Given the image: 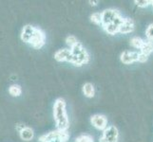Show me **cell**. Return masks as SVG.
<instances>
[{
	"instance_id": "8",
	"label": "cell",
	"mask_w": 153,
	"mask_h": 142,
	"mask_svg": "<svg viewBox=\"0 0 153 142\" xmlns=\"http://www.w3.org/2000/svg\"><path fill=\"white\" fill-rule=\"evenodd\" d=\"M73 58V54L71 49H58L54 54V59L57 62H68L71 63Z\"/></svg>"
},
{
	"instance_id": "23",
	"label": "cell",
	"mask_w": 153,
	"mask_h": 142,
	"mask_svg": "<svg viewBox=\"0 0 153 142\" xmlns=\"http://www.w3.org/2000/svg\"><path fill=\"white\" fill-rule=\"evenodd\" d=\"M88 3L89 4H91V6H96V5L99 3V1H91H91H88Z\"/></svg>"
},
{
	"instance_id": "14",
	"label": "cell",
	"mask_w": 153,
	"mask_h": 142,
	"mask_svg": "<svg viewBox=\"0 0 153 142\" xmlns=\"http://www.w3.org/2000/svg\"><path fill=\"white\" fill-rule=\"evenodd\" d=\"M9 94L12 97H20L22 94V88L19 85H12L9 87Z\"/></svg>"
},
{
	"instance_id": "21",
	"label": "cell",
	"mask_w": 153,
	"mask_h": 142,
	"mask_svg": "<svg viewBox=\"0 0 153 142\" xmlns=\"http://www.w3.org/2000/svg\"><path fill=\"white\" fill-rule=\"evenodd\" d=\"M147 60H149V56H146L143 53H141V52H139V57H138L139 63H146V62H147Z\"/></svg>"
},
{
	"instance_id": "15",
	"label": "cell",
	"mask_w": 153,
	"mask_h": 142,
	"mask_svg": "<svg viewBox=\"0 0 153 142\" xmlns=\"http://www.w3.org/2000/svg\"><path fill=\"white\" fill-rule=\"evenodd\" d=\"M144 44H145V40L139 37V36H134V37L130 39V45L132 46L134 49H141L142 46H144Z\"/></svg>"
},
{
	"instance_id": "24",
	"label": "cell",
	"mask_w": 153,
	"mask_h": 142,
	"mask_svg": "<svg viewBox=\"0 0 153 142\" xmlns=\"http://www.w3.org/2000/svg\"><path fill=\"white\" fill-rule=\"evenodd\" d=\"M152 6H153V0H152Z\"/></svg>"
},
{
	"instance_id": "1",
	"label": "cell",
	"mask_w": 153,
	"mask_h": 142,
	"mask_svg": "<svg viewBox=\"0 0 153 142\" xmlns=\"http://www.w3.org/2000/svg\"><path fill=\"white\" fill-rule=\"evenodd\" d=\"M66 102L64 99L58 98L53 104V118L56 124L57 130L67 131L70 127V119H68Z\"/></svg>"
},
{
	"instance_id": "16",
	"label": "cell",
	"mask_w": 153,
	"mask_h": 142,
	"mask_svg": "<svg viewBox=\"0 0 153 142\" xmlns=\"http://www.w3.org/2000/svg\"><path fill=\"white\" fill-rule=\"evenodd\" d=\"M75 142H94L93 136L88 134H83L75 138Z\"/></svg>"
},
{
	"instance_id": "12",
	"label": "cell",
	"mask_w": 153,
	"mask_h": 142,
	"mask_svg": "<svg viewBox=\"0 0 153 142\" xmlns=\"http://www.w3.org/2000/svg\"><path fill=\"white\" fill-rule=\"evenodd\" d=\"M83 94L85 95L87 98H93L95 95V89H94V85L91 82H86L82 87Z\"/></svg>"
},
{
	"instance_id": "11",
	"label": "cell",
	"mask_w": 153,
	"mask_h": 142,
	"mask_svg": "<svg viewBox=\"0 0 153 142\" xmlns=\"http://www.w3.org/2000/svg\"><path fill=\"white\" fill-rule=\"evenodd\" d=\"M19 135L20 138L24 140V141H30L33 138L34 136V132L33 130L30 127H28V126H25V127L19 132Z\"/></svg>"
},
{
	"instance_id": "18",
	"label": "cell",
	"mask_w": 153,
	"mask_h": 142,
	"mask_svg": "<svg viewBox=\"0 0 153 142\" xmlns=\"http://www.w3.org/2000/svg\"><path fill=\"white\" fill-rule=\"evenodd\" d=\"M79 42L77 40V38L75 37L74 35H68V37L66 38V44L68 46V47H70V49H72L73 46H74L76 44H78Z\"/></svg>"
},
{
	"instance_id": "20",
	"label": "cell",
	"mask_w": 153,
	"mask_h": 142,
	"mask_svg": "<svg viewBox=\"0 0 153 142\" xmlns=\"http://www.w3.org/2000/svg\"><path fill=\"white\" fill-rule=\"evenodd\" d=\"M146 36L147 38V41L153 42V24L149 25V27L146 29Z\"/></svg>"
},
{
	"instance_id": "7",
	"label": "cell",
	"mask_w": 153,
	"mask_h": 142,
	"mask_svg": "<svg viewBox=\"0 0 153 142\" xmlns=\"http://www.w3.org/2000/svg\"><path fill=\"white\" fill-rule=\"evenodd\" d=\"M138 57H139L138 52L126 50L121 53L120 60L124 65H131L135 62H138Z\"/></svg>"
},
{
	"instance_id": "5",
	"label": "cell",
	"mask_w": 153,
	"mask_h": 142,
	"mask_svg": "<svg viewBox=\"0 0 153 142\" xmlns=\"http://www.w3.org/2000/svg\"><path fill=\"white\" fill-rule=\"evenodd\" d=\"M121 16V13L117 10L114 9H107L102 12V27L105 25L114 23L116 19Z\"/></svg>"
},
{
	"instance_id": "6",
	"label": "cell",
	"mask_w": 153,
	"mask_h": 142,
	"mask_svg": "<svg viewBox=\"0 0 153 142\" xmlns=\"http://www.w3.org/2000/svg\"><path fill=\"white\" fill-rule=\"evenodd\" d=\"M91 123L97 130L104 131L108 128V118L104 115L95 114L91 117Z\"/></svg>"
},
{
	"instance_id": "9",
	"label": "cell",
	"mask_w": 153,
	"mask_h": 142,
	"mask_svg": "<svg viewBox=\"0 0 153 142\" xmlns=\"http://www.w3.org/2000/svg\"><path fill=\"white\" fill-rule=\"evenodd\" d=\"M35 30V27L31 25H26L23 27L22 30H21V34H20V38L24 43L29 44L30 39L33 38V33Z\"/></svg>"
},
{
	"instance_id": "3",
	"label": "cell",
	"mask_w": 153,
	"mask_h": 142,
	"mask_svg": "<svg viewBox=\"0 0 153 142\" xmlns=\"http://www.w3.org/2000/svg\"><path fill=\"white\" fill-rule=\"evenodd\" d=\"M29 44L35 49H39L41 47H43L46 44V34L44 31L41 29L35 28L33 36L30 39Z\"/></svg>"
},
{
	"instance_id": "4",
	"label": "cell",
	"mask_w": 153,
	"mask_h": 142,
	"mask_svg": "<svg viewBox=\"0 0 153 142\" xmlns=\"http://www.w3.org/2000/svg\"><path fill=\"white\" fill-rule=\"evenodd\" d=\"M118 138V129L115 126H108V128L103 131V135L100 138L99 142H117Z\"/></svg>"
},
{
	"instance_id": "10",
	"label": "cell",
	"mask_w": 153,
	"mask_h": 142,
	"mask_svg": "<svg viewBox=\"0 0 153 142\" xmlns=\"http://www.w3.org/2000/svg\"><path fill=\"white\" fill-rule=\"evenodd\" d=\"M134 28H135V24L132 19L124 18V21H123V23L121 25L120 29H119V33H122V34L131 33L134 30Z\"/></svg>"
},
{
	"instance_id": "13",
	"label": "cell",
	"mask_w": 153,
	"mask_h": 142,
	"mask_svg": "<svg viewBox=\"0 0 153 142\" xmlns=\"http://www.w3.org/2000/svg\"><path fill=\"white\" fill-rule=\"evenodd\" d=\"M141 53H143L146 56H149L153 52V42L150 41H145L144 46H142V49H140Z\"/></svg>"
},
{
	"instance_id": "2",
	"label": "cell",
	"mask_w": 153,
	"mask_h": 142,
	"mask_svg": "<svg viewBox=\"0 0 153 142\" xmlns=\"http://www.w3.org/2000/svg\"><path fill=\"white\" fill-rule=\"evenodd\" d=\"M68 138H70V134L68 133V131H60L56 129L55 131H51L48 134L41 135L38 140L39 142H52L59 139L63 142H67Z\"/></svg>"
},
{
	"instance_id": "17",
	"label": "cell",
	"mask_w": 153,
	"mask_h": 142,
	"mask_svg": "<svg viewBox=\"0 0 153 142\" xmlns=\"http://www.w3.org/2000/svg\"><path fill=\"white\" fill-rule=\"evenodd\" d=\"M91 21L95 25H102V13H93L91 15Z\"/></svg>"
},
{
	"instance_id": "22",
	"label": "cell",
	"mask_w": 153,
	"mask_h": 142,
	"mask_svg": "<svg viewBox=\"0 0 153 142\" xmlns=\"http://www.w3.org/2000/svg\"><path fill=\"white\" fill-rule=\"evenodd\" d=\"M24 127H25V125H23V124H17L16 125V129L18 130V132H20V131L22 130Z\"/></svg>"
},
{
	"instance_id": "19",
	"label": "cell",
	"mask_w": 153,
	"mask_h": 142,
	"mask_svg": "<svg viewBox=\"0 0 153 142\" xmlns=\"http://www.w3.org/2000/svg\"><path fill=\"white\" fill-rule=\"evenodd\" d=\"M134 3L140 8H146L152 5V0H135Z\"/></svg>"
}]
</instances>
